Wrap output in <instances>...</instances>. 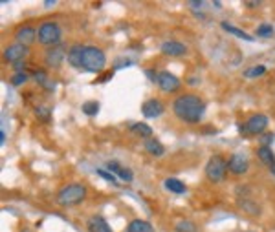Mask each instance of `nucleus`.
Returning <instances> with one entry per match:
<instances>
[{
	"instance_id": "25",
	"label": "nucleus",
	"mask_w": 275,
	"mask_h": 232,
	"mask_svg": "<svg viewBox=\"0 0 275 232\" xmlns=\"http://www.w3.org/2000/svg\"><path fill=\"white\" fill-rule=\"evenodd\" d=\"M99 112V102H96V101H86L83 104V114L86 116H96Z\"/></svg>"
},
{
	"instance_id": "13",
	"label": "nucleus",
	"mask_w": 275,
	"mask_h": 232,
	"mask_svg": "<svg viewBox=\"0 0 275 232\" xmlns=\"http://www.w3.org/2000/svg\"><path fill=\"white\" fill-rule=\"evenodd\" d=\"M162 53L169 55V57H182L187 53V48L178 41H165L162 44Z\"/></svg>"
},
{
	"instance_id": "2",
	"label": "nucleus",
	"mask_w": 275,
	"mask_h": 232,
	"mask_svg": "<svg viewBox=\"0 0 275 232\" xmlns=\"http://www.w3.org/2000/svg\"><path fill=\"white\" fill-rule=\"evenodd\" d=\"M86 198V187L83 183H70L57 192V203L61 207H75Z\"/></svg>"
},
{
	"instance_id": "11",
	"label": "nucleus",
	"mask_w": 275,
	"mask_h": 232,
	"mask_svg": "<svg viewBox=\"0 0 275 232\" xmlns=\"http://www.w3.org/2000/svg\"><path fill=\"white\" fill-rule=\"evenodd\" d=\"M68 51L65 50V46L63 44H59V46H53V48H50L48 50V53H46V64L51 68H59L61 66V62L66 58Z\"/></svg>"
},
{
	"instance_id": "10",
	"label": "nucleus",
	"mask_w": 275,
	"mask_h": 232,
	"mask_svg": "<svg viewBox=\"0 0 275 232\" xmlns=\"http://www.w3.org/2000/svg\"><path fill=\"white\" fill-rule=\"evenodd\" d=\"M165 112V106L162 104V101L158 99H147L142 104V114L147 119H156Z\"/></svg>"
},
{
	"instance_id": "22",
	"label": "nucleus",
	"mask_w": 275,
	"mask_h": 232,
	"mask_svg": "<svg viewBox=\"0 0 275 232\" xmlns=\"http://www.w3.org/2000/svg\"><path fill=\"white\" fill-rule=\"evenodd\" d=\"M130 130L134 133H138L140 137H145V139H149L150 135H152V128L149 125H145V123H134Z\"/></svg>"
},
{
	"instance_id": "6",
	"label": "nucleus",
	"mask_w": 275,
	"mask_h": 232,
	"mask_svg": "<svg viewBox=\"0 0 275 232\" xmlns=\"http://www.w3.org/2000/svg\"><path fill=\"white\" fill-rule=\"evenodd\" d=\"M268 128V117L264 114H255L251 116L246 125L239 126V132L241 133H250V135H262Z\"/></svg>"
},
{
	"instance_id": "19",
	"label": "nucleus",
	"mask_w": 275,
	"mask_h": 232,
	"mask_svg": "<svg viewBox=\"0 0 275 232\" xmlns=\"http://www.w3.org/2000/svg\"><path fill=\"white\" fill-rule=\"evenodd\" d=\"M163 187L169 192H175V194H185L187 192V187L180 179H175V177H167L165 181H163Z\"/></svg>"
},
{
	"instance_id": "20",
	"label": "nucleus",
	"mask_w": 275,
	"mask_h": 232,
	"mask_svg": "<svg viewBox=\"0 0 275 232\" xmlns=\"http://www.w3.org/2000/svg\"><path fill=\"white\" fill-rule=\"evenodd\" d=\"M145 150L149 152L150 156H154V158L165 154V148H163V145H162L158 139H147V141H145Z\"/></svg>"
},
{
	"instance_id": "24",
	"label": "nucleus",
	"mask_w": 275,
	"mask_h": 232,
	"mask_svg": "<svg viewBox=\"0 0 275 232\" xmlns=\"http://www.w3.org/2000/svg\"><path fill=\"white\" fill-rule=\"evenodd\" d=\"M266 73V66H262V64H257V66H251L250 70H246L244 75L248 77V79H255V77H260V75Z\"/></svg>"
},
{
	"instance_id": "26",
	"label": "nucleus",
	"mask_w": 275,
	"mask_h": 232,
	"mask_svg": "<svg viewBox=\"0 0 275 232\" xmlns=\"http://www.w3.org/2000/svg\"><path fill=\"white\" fill-rule=\"evenodd\" d=\"M35 116H37V119H41V121H44V123H48V121L51 119V112H50V108L39 106V108H35Z\"/></svg>"
},
{
	"instance_id": "3",
	"label": "nucleus",
	"mask_w": 275,
	"mask_h": 232,
	"mask_svg": "<svg viewBox=\"0 0 275 232\" xmlns=\"http://www.w3.org/2000/svg\"><path fill=\"white\" fill-rule=\"evenodd\" d=\"M107 64V57L103 50L96 48V46H84L83 58H81V70L84 72H92V73H99Z\"/></svg>"
},
{
	"instance_id": "29",
	"label": "nucleus",
	"mask_w": 275,
	"mask_h": 232,
	"mask_svg": "<svg viewBox=\"0 0 275 232\" xmlns=\"http://www.w3.org/2000/svg\"><path fill=\"white\" fill-rule=\"evenodd\" d=\"M33 79L37 81V84L48 86V75H46V72H44V70H41V72H35V73H33Z\"/></svg>"
},
{
	"instance_id": "14",
	"label": "nucleus",
	"mask_w": 275,
	"mask_h": 232,
	"mask_svg": "<svg viewBox=\"0 0 275 232\" xmlns=\"http://www.w3.org/2000/svg\"><path fill=\"white\" fill-rule=\"evenodd\" d=\"M86 227H88V232H112L110 225L107 223V219L103 216H92Z\"/></svg>"
},
{
	"instance_id": "34",
	"label": "nucleus",
	"mask_w": 275,
	"mask_h": 232,
	"mask_svg": "<svg viewBox=\"0 0 275 232\" xmlns=\"http://www.w3.org/2000/svg\"><path fill=\"white\" fill-rule=\"evenodd\" d=\"M270 172H272V174H274V175H275V165H274V166H272V168H270Z\"/></svg>"
},
{
	"instance_id": "21",
	"label": "nucleus",
	"mask_w": 275,
	"mask_h": 232,
	"mask_svg": "<svg viewBox=\"0 0 275 232\" xmlns=\"http://www.w3.org/2000/svg\"><path fill=\"white\" fill-rule=\"evenodd\" d=\"M222 29H224V31H227V33H233V35H237V37H241L242 41H248V42L253 41V37H251L250 33H246V31H242V29H239V28L227 24V22H222Z\"/></svg>"
},
{
	"instance_id": "16",
	"label": "nucleus",
	"mask_w": 275,
	"mask_h": 232,
	"mask_svg": "<svg viewBox=\"0 0 275 232\" xmlns=\"http://www.w3.org/2000/svg\"><path fill=\"white\" fill-rule=\"evenodd\" d=\"M83 50H84V46H81V44H75V46H72V48L68 50L66 60L74 68H77V70H81V58H83Z\"/></svg>"
},
{
	"instance_id": "17",
	"label": "nucleus",
	"mask_w": 275,
	"mask_h": 232,
	"mask_svg": "<svg viewBox=\"0 0 275 232\" xmlns=\"http://www.w3.org/2000/svg\"><path fill=\"white\" fill-rule=\"evenodd\" d=\"M257 158L260 159V163H262V165H266L268 168H272V166L275 165V154L270 146H259Z\"/></svg>"
},
{
	"instance_id": "33",
	"label": "nucleus",
	"mask_w": 275,
	"mask_h": 232,
	"mask_svg": "<svg viewBox=\"0 0 275 232\" xmlns=\"http://www.w3.org/2000/svg\"><path fill=\"white\" fill-rule=\"evenodd\" d=\"M0 141H2V145H4V143H6V133H4V132L0 133Z\"/></svg>"
},
{
	"instance_id": "30",
	"label": "nucleus",
	"mask_w": 275,
	"mask_h": 232,
	"mask_svg": "<svg viewBox=\"0 0 275 232\" xmlns=\"http://www.w3.org/2000/svg\"><path fill=\"white\" fill-rule=\"evenodd\" d=\"M26 81H28V75H26L24 72L15 73L13 77H11V84H13V86H20V84H24Z\"/></svg>"
},
{
	"instance_id": "7",
	"label": "nucleus",
	"mask_w": 275,
	"mask_h": 232,
	"mask_svg": "<svg viewBox=\"0 0 275 232\" xmlns=\"http://www.w3.org/2000/svg\"><path fill=\"white\" fill-rule=\"evenodd\" d=\"M156 84H158V88L163 93H175V91L180 90V79L176 77V75L169 73V72H160L158 77H156Z\"/></svg>"
},
{
	"instance_id": "12",
	"label": "nucleus",
	"mask_w": 275,
	"mask_h": 232,
	"mask_svg": "<svg viewBox=\"0 0 275 232\" xmlns=\"http://www.w3.org/2000/svg\"><path fill=\"white\" fill-rule=\"evenodd\" d=\"M35 39H37V29L33 26H22L15 31V41H18V44L30 46L35 42Z\"/></svg>"
},
{
	"instance_id": "18",
	"label": "nucleus",
	"mask_w": 275,
	"mask_h": 232,
	"mask_svg": "<svg viewBox=\"0 0 275 232\" xmlns=\"http://www.w3.org/2000/svg\"><path fill=\"white\" fill-rule=\"evenodd\" d=\"M125 232H154V227L149 221H143V219H132L130 223L127 225Z\"/></svg>"
},
{
	"instance_id": "1",
	"label": "nucleus",
	"mask_w": 275,
	"mask_h": 232,
	"mask_svg": "<svg viewBox=\"0 0 275 232\" xmlns=\"http://www.w3.org/2000/svg\"><path fill=\"white\" fill-rule=\"evenodd\" d=\"M173 112L176 114L178 119H182L183 123L196 125V123H200L202 117H204L206 102L198 95H194V93H183V95L175 99Z\"/></svg>"
},
{
	"instance_id": "23",
	"label": "nucleus",
	"mask_w": 275,
	"mask_h": 232,
	"mask_svg": "<svg viewBox=\"0 0 275 232\" xmlns=\"http://www.w3.org/2000/svg\"><path fill=\"white\" fill-rule=\"evenodd\" d=\"M176 232H196L198 229H196V225L193 223V221H189V219H183V221H178L175 227Z\"/></svg>"
},
{
	"instance_id": "15",
	"label": "nucleus",
	"mask_w": 275,
	"mask_h": 232,
	"mask_svg": "<svg viewBox=\"0 0 275 232\" xmlns=\"http://www.w3.org/2000/svg\"><path fill=\"white\" fill-rule=\"evenodd\" d=\"M109 170L110 172H114V174L117 175V177H121L123 181L127 183H130L134 179V174H132V170H129V168H125V166H121L117 161H109Z\"/></svg>"
},
{
	"instance_id": "28",
	"label": "nucleus",
	"mask_w": 275,
	"mask_h": 232,
	"mask_svg": "<svg viewBox=\"0 0 275 232\" xmlns=\"http://www.w3.org/2000/svg\"><path fill=\"white\" fill-rule=\"evenodd\" d=\"M97 174H99L105 181H109V183H112L114 187H117V181H116V177H114L112 172H107V170H103V168H97Z\"/></svg>"
},
{
	"instance_id": "32",
	"label": "nucleus",
	"mask_w": 275,
	"mask_h": 232,
	"mask_svg": "<svg viewBox=\"0 0 275 232\" xmlns=\"http://www.w3.org/2000/svg\"><path fill=\"white\" fill-rule=\"evenodd\" d=\"M246 6H248V8H255V6H259V2H248Z\"/></svg>"
},
{
	"instance_id": "5",
	"label": "nucleus",
	"mask_w": 275,
	"mask_h": 232,
	"mask_svg": "<svg viewBox=\"0 0 275 232\" xmlns=\"http://www.w3.org/2000/svg\"><path fill=\"white\" fill-rule=\"evenodd\" d=\"M227 174V161L222 156H213L206 165V177L209 181L218 183L222 181Z\"/></svg>"
},
{
	"instance_id": "31",
	"label": "nucleus",
	"mask_w": 275,
	"mask_h": 232,
	"mask_svg": "<svg viewBox=\"0 0 275 232\" xmlns=\"http://www.w3.org/2000/svg\"><path fill=\"white\" fill-rule=\"evenodd\" d=\"M274 139H275V135L272 132L262 133V135H260V143H262V146H270V143L274 141Z\"/></svg>"
},
{
	"instance_id": "4",
	"label": "nucleus",
	"mask_w": 275,
	"mask_h": 232,
	"mask_svg": "<svg viewBox=\"0 0 275 232\" xmlns=\"http://www.w3.org/2000/svg\"><path fill=\"white\" fill-rule=\"evenodd\" d=\"M61 35H63V31L55 22H44L37 29V41L41 42L42 46L53 48V46L61 44Z\"/></svg>"
},
{
	"instance_id": "27",
	"label": "nucleus",
	"mask_w": 275,
	"mask_h": 232,
	"mask_svg": "<svg viewBox=\"0 0 275 232\" xmlns=\"http://www.w3.org/2000/svg\"><path fill=\"white\" fill-rule=\"evenodd\" d=\"M272 35H274L272 24H262L257 28V37H272Z\"/></svg>"
},
{
	"instance_id": "9",
	"label": "nucleus",
	"mask_w": 275,
	"mask_h": 232,
	"mask_svg": "<svg viewBox=\"0 0 275 232\" xmlns=\"http://www.w3.org/2000/svg\"><path fill=\"white\" fill-rule=\"evenodd\" d=\"M248 168H250V161H248V158H246L244 154H233L231 158L227 159V170H229L231 174L235 175L246 174Z\"/></svg>"
},
{
	"instance_id": "8",
	"label": "nucleus",
	"mask_w": 275,
	"mask_h": 232,
	"mask_svg": "<svg viewBox=\"0 0 275 232\" xmlns=\"http://www.w3.org/2000/svg\"><path fill=\"white\" fill-rule=\"evenodd\" d=\"M26 55H28V46L24 44H11L4 50V60L9 62V64H17L20 60H24Z\"/></svg>"
}]
</instances>
